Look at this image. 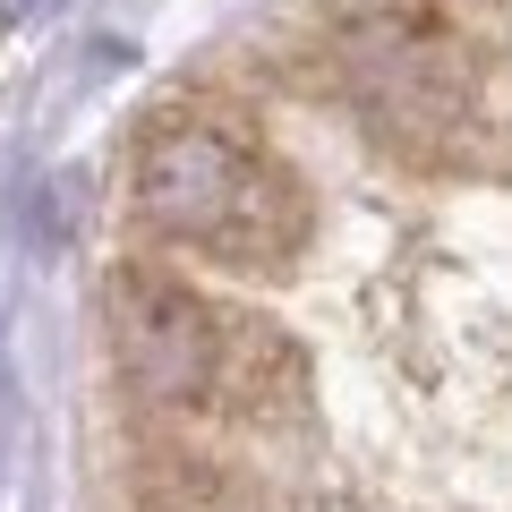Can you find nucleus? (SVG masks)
I'll list each match as a JSON object with an SVG mask.
<instances>
[{"label":"nucleus","mask_w":512,"mask_h":512,"mask_svg":"<svg viewBox=\"0 0 512 512\" xmlns=\"http://www.w3.org/2000/svg\"><path fill=\"white\" fill-rule=\"evenodd\" d=\"M137 214L163 239L214 256H274L282 248V180L239 146L231 128H163L137 154Z\"/></svg>","instance_id":"f257e3e1"},{"label":"nucleus","mask_w":512,"mask_h":512,"mask_svg":"<svg viewBox=\"0 0 512 512\" xmlns=\"http://www.w3.org/2000/svg\"><path fill=\"white\" fill-rule=\"evenodd\" d=\"M103 316H111V350H120V376L146 393V402L180 410V402H205L222 393V325L188 282L154 274V265H120L103 291Z\"/></svg>","instance_id":"f03ea898"},{"label":"nucleus","mask_w":512,"mask_h":512,"mask_svg":"<svg viewBox=\"0 0 512 512\" xmlns=\"http://www.w3.org/2000/svg\"><path fill=\"white\" fill-rule=\"evenodd\" d=\"M359 94L393 128H436L444 111L461 103V60L444 52L436 35L384 18V26H367V35H359Z\"/></svg>","instance_id":"7ed1b4c3"}]
</instances>
